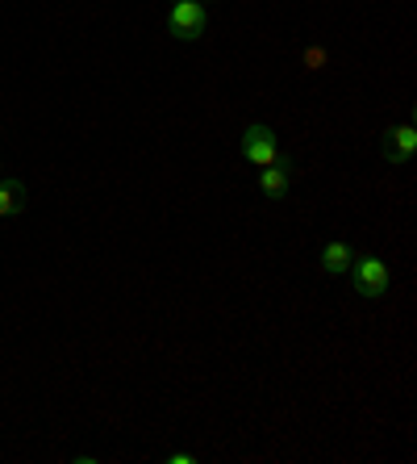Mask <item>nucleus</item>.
Here are the masks:
<instances>
[{"label":"nucleus","mask_w":417,"mask_h":464,"mask_svg":"<svg viewBox=\"0 0 417 464\" xmlns=\"http://www.w3.org/2000/svg\"><path fill=\"white\" fill-rule=\"evenodd\" d=\"M209 25V13H204V0H171L167 9V30L179 42H196Z\"/></svg>","instance_id":"f257e3e1"},{"label":"nucleus","mask_w":417,"mask_h":464,"mask_svg":"<svg viewBox=\"0 0 417 464\" xmlns=\"http://www.w3.org/2000/svg\"><path fill=\"white\" fill-rule=\"evenodd\" d=\"M351 285H355L359 297H384L388 293V285H393V272H388V264H384L380 256H359L355 264H351Z\"/></svg>","instance_id":"f03ea898"},{"label":"nucleus","mask_w":417,"mask_h":464,"mask_svg":"<svg viewBox=\"0 0 417 464\" xmlns=\"http://www.w3.org/2000/svg\"><path fill=\"white\" fill-rule=\"evenodd\" d=\"M242 159H247V163H255V168H267V163H275V159H280V143H275L272 126L250 122L247 130H242Z\"/></svg>","instance_id":"7ed1b4c3"},{"label":"nucleus","mask_w":417,"mask_h":464,"mask_svg":"<svg viewBox=\"0 0 417 464\" xmlns=\"http://www.w3.org/2000/svg\"><path fill=\"white\" fill-rule=\"evenodd\" d=\"M384 159H388V163H409V159H413V151H417V130L413 126H393V130H388V135H384Z\"/></svg>","instance_id":"20e7f679"},{"label":"nucleus","mask_w":417,"mask_h":464,"mask_svg":"<svg viewBox=\"0 0 417 464\" xmlns=\"http://www.w3.org/2000/svg\"><path fill=\"white\" fill-rule=\"evenodd\" d=\"M259 188L267 197H284L288 188H292V159H275V163H267V168H259Z\"/></svg>","instance_id":"39448f33"},{"label":"nucleus","mask_w":417,"mask_h":464,"mask_svg":"<svg viewBox=\"0 0 417 464\" xmlns=\"http://www.w3.org/2000/svg\"><path fill=\"white\" fill-rule=\"evenodd\" d=\"M351 264H355V251H351V243L334 239V243L322 247V272H326V276H346V272H351Z\"/></svg>","instance_id":"423d86ee"},{"label":"nucleus","mask_w":417,"mask_h":464,"mask_svg":"<svg viewBox=\"0 0 417 464\" xmlns=\"http://www.w3.org/2000/svg\"><path fill=\"white\" fill-rule=\"evenodd\" d=\"M17 214H25V184L0 180V218H17Z\"/></svg>","instance_id":"0eeeda50"},{"label":"nucleus","mask_w":417,"mask_h":464,"mask_svg":"<svg viewBox=\"0 0 417 464\" xmlns=\"http://www.w3.org/2000/svg\"><path fill=\"white\" fill-rule=\"evenodd\" d=\"M305 63H309V72H317V67H322V63H326V50H317V47H313L309 55H305Z\"/></svg>","instance_id":"6e6552de"}]
</instances>
